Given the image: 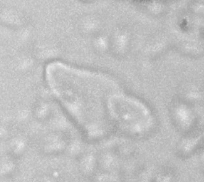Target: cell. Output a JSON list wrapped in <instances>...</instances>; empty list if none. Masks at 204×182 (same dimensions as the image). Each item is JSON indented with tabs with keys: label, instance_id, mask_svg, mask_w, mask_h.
I'll return each instance as SVG.
<instances>
[{
	"label": "cell",
	"instance_id": "6da1fadb",
	"mask_svg": "<svg viewBox=\"0 0 204 182\" xmlns=\"http://www.w3.org/2000/svg\"><path fill=\"white\" fill-rule=\"evenodd\" d=\"M46 78L55 97L91 139L106 136L116 128L126 129L138 100L124 92L111 76L54 62Z\"/></svg>",
	"mask_w": 204,
	"mask_h": 182
}]
</instances>
